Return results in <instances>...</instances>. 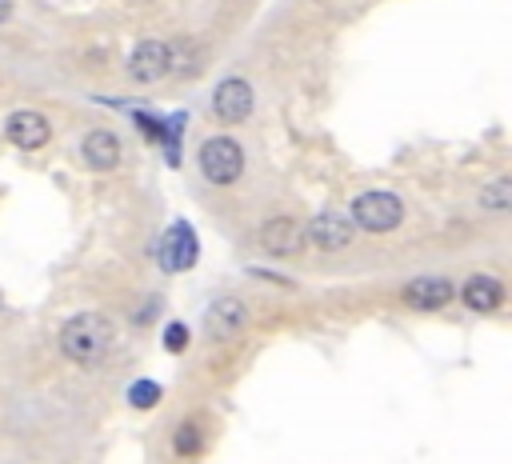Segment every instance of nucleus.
Listing matches in <instances>:
<instances>
[{
  "label": "nucleus",
  "mask_w": 512,
  "mask_h": 464,
  "mask_svg": "<svg viewBox=\"0 0 512 464\" xmlns=\"http://www.w3.org/2000/svg\"><path fill=\"white\" fill-rule=\"evenodd\" d=\"M112 340H116V328L100 312H76L60 328V348L76 364H100V360H108Z\"/></svg>",
  "instance_id": "obj_1"
},
{
  "label": "nucleus",
  "mask_w": 512,
  "mask_h": 464,
  "mask_svg": "<svg viewBox=\"0 0 512 464\" xmlns=\"http://www.w3.org/2000/svg\"><path fill=\"white\" fill-rule=\"evenodd\" d=\"M196 164H200L204 180H212V184H236L240 172H244V152H240V144L232 136H212V140L200 144Z\"/></svg>",
  "instance_id": "obj_2"
},
{
  "label": "nucleus",
  "mask_w": 512,
  "mask_h": 464,
  "mask_svg": "<svg viewBox=\"0 0 512 464\" xmlns=\"http://www.w3.org/2000/svg\"><path fill=\"white\" fill-rule=\"evenodd\" d=\"M404 220V204L392 192H360L352 200V224L364 232H392Z\"/></svg>",
  "instance_id": "obj_3"
},
{
  "label": "nucleus",
  "mask_w": 512,
  "mask_h": 464,
  "mask_svg": "<svg viewBox=\"0 0 512 464\" xmlns=\"http://www.w3.org/2000/svg\"><path fill=\"white\" fill-rule=\"evenodd\" d=\"M172 72V44L168 40H140L128 56V76L136 84H156Z\"/></svg>",
  "instance_id": "obj_4"
},
{
  "label": "nucleus",
  "mask_w": 512,
  "mask_h": 464,
  "mask_svg": "<svg viewBox=\"0 0 512 464\" xmlns=\"http://www.w3.org/2000/svg\"><path fill=\"white\" fill-rule=\"evenodd\" d=\"M248 112H252V88H248V80H240V76L220 80L216 92H212V116L220 124H240V120H248Z\"/></svg>",
  "instance_id": "obj_5"
},
{
  "label": "nucleus",
  "mask_w": 512,
  "mask_h": 464,
  "mask_svg": "<svg viewBox=\"0 0 512 464\" xmlns=\"http://www.w3.org/2000/svg\"><path fill=\"white\" fill-rule=\"evenodd\" d=\"M156 256H160V268H164V272H184V268L196 264V232L188 228V220H176V224L164 232Z\"/></svg>",
  "instance_id": "obj_6"
},
{
  "label": "nucleus",
  "mask_w": 512,
  "mask_h": 464,
  "mask_svg": "<svg viewBox=\"0 0 512 464\" xmlns=\"http://www.w3.org/2000/svg\"><path fill=\"white\" fill-rule=\"evenodd\" d=\"M404 304L408 308H416V312H436V308H444L452 296H456V288H452V280H444V276H416L412 284H404Z\"/></svg>",
  "instance_id": "obj_7"
},
{
  "label": "nucleus",
  "mask_w": 512,
  "mask_h": 464,
  "mask_svg": "<svg viewBox=\"0 0 512 464\" xmlns=\"http://www.w3.org/2000/svg\"><path fill=\"white\" fill-rule=\"evenodd\" d=\"M248 328V308L236 300V296H220L208 312H204V332L212 336V340H228V336H236V332H244Z\"/></svg>",
  "instance_id": "obj_8"
},
{
  "label": "nucleus",
  "mask_w": 512,
  "mask_h": 464,
  "mask_svg": "<svg viewBox=\"0 0 512 464\" xmlns=\"http://www.w3.org/2000/svg\"><path fill=\"white\" fill-rule=\"evenodd\" d=\"M4 132H8V140L16 144V148H44L48 140H52V124L40 116V112H32V108H24V112H12L8 116V124H4Z\"/></svg>",
  "instance_id": "obj_9"
},
{
  "label": "nucleus",
  "mask_w": 512,
  "mask_h": 464,
  "mask_svg": "<svg viewBox=\"0 0 512 464\" xmlns=\"http://www.w3.org/2000/svg\"><path fill=\"white\" fill-rule=\"evenodd\" d=\"M304 244V228L292 216H272L260 224V248L272 256H292Z\"/></svg>",
  "instance_id": "obj_10"
},
{
  "label": "nucleus",
  "mask_w": 512,
  "mask_h": 464,
  "mask_svg": "<svg viewBox=\"0 0 512 464\" xmlns=\"http://www.w3.org/2000/svg\"><path fill=\"white\" fill-rule=\"evenodd\" d=\"M80 156L92 172H112L120 164V140L108 132V128H92L84 140H80Z\"/></svg>",
  "instance_id": "obj_11"
},
{
  "label": "nucleus",
  "mask_w": 512,
  "mask_h": 464,
  "mask_svg": "<svg viewBox=\"0 0 512 464\" xmlns=\"http://www.w3.org/2000/svg\"><path fill=\"white\" fill-rule=\"evenodd\" d=\"M304 240L316 244V248H324V252H332V248H344V244L352 240V224H348L344 216H336V212H320V216L304 228Z\"/></svg>",
  "instance_id": "obj_12"
},
{
  "label": "nucleus",
  "mask_w": 512,
  "mask_h": 464,
  "mask_svg": "<svg viewBox=\"0 0 512 464\" xmlns=\"http://www.w3.org/2000/svg\"><path fill=\"white\" fill-rule=\"evenodd\" d=\"M460 300L472 312H496L504 304V284L496 276H468L464 288H460Z\"/></svg>",
  "instance_id": "obj_13"
},
{
  "label": "nucleus",
  "mask_w": 512,
  "mask_h": 464,
  "mask_svg": "<svg viewBox=\"0 0 512 464\" xmlns=\"http://www.w3.org/2000/svg\"><path fill=\"white\" fill-rule=\"evenodd\" d=\"M508 204H512V180H508V176H496L488 188H480V208H488V212H508Z\"/></svg>",
  "instance_id": "obj_14"
},
{
  "label": "nucleus",
  "mask_w": 512,
  "mask_h": 464,
  "mask_svg": "<svg viewBox=\"0 0 512 464\" xmlns=\"http://www.w3.org/2000/svg\"><path fill=\"white\" fill-rule=\"evenodd\" d=\"M128 404H132V408H152V404H160V384H156V380H136V384L128 388Z\"/></svg>",
  "instance_id": "obj_15"
},
{
  "label": "nucleus",
  "mask_w": 512,
  "mask_h": 464,
  "mask_svg": "<svg viewBox=\"0 0 512 464\" xmlns=\"http://www.w3.org/2000/svg\"><path fill=\"white\" fill-rule=\"evenodd\" d=\"M176 452H180V456H196V452H200V432L192 428V420L180 424V432H176Z\"/></svg>",
  "instance_id": "obj_16"
},
{
  "label": "nucleus",
  "mask_w": 512,
  "mask_h": 464,
  "mask_svg": "<svg viewBox=\"0 0 512 464\" xmlns=\"http://www.w3.org/2000/svg\"><path fill=\"white\" fill-rule=\"evenodd\" d=\"M184 344H188V328L184 324H168L164 328V348L168 352H184Z\"/></svg>",
  "instance_id": "obj_17"
},
{
  "label": "nucleus",
  "mask_w": 512,
  "mask_h": 464,
  "mask_svg": "<svg viewBox=\"0 0 512 464\" xmlns=\"http://www.w3.org/2000/svg\"><path fill=\"white\" fill-rule=\"evenodd\" d=\"M12 16V0H0V24Z\"/></svg>",
  "instance_id": "obj_18"
}]
</instances>
